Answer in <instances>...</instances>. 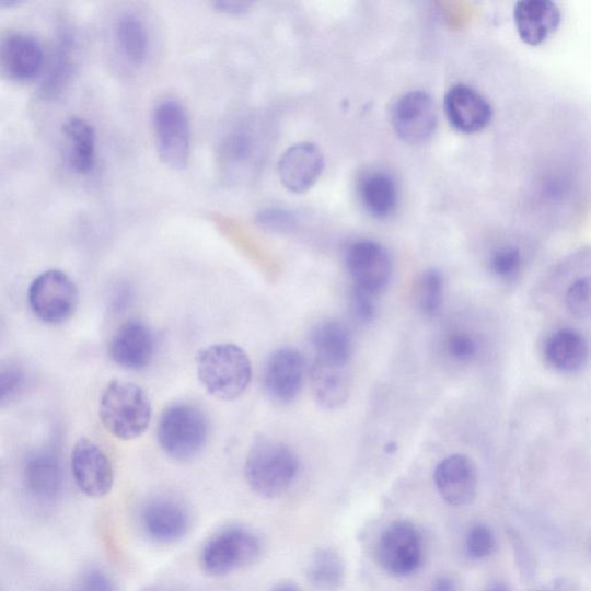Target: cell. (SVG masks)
Here are the masks:
<instances>
[{
    "label": "cell",
    "instance_id": "6da1fadb",
    "mask_svg": "<svg viewBox=\"0 0 591 591\" xmlns=\"http://www.w3.org/2000/svg\"><path fill=\"white\" fill-rule=\"evenodd\" d=\"M300 473L299 456L287 443L269 438L253 442L244 466L248 487L265 498L287 493Z\"/></svg>",
    "mask_w": 591,
    "mask_h": 591
},
{
    "label": "cell",
    "instance_id": "7a4b0ae2",
    "mask_svg": "<svg viewBox=\"0 0 591 591\" xmlns=\"http://www.w3.org/2000/svg\"><path fill=\"white\" fill-rule=\"evenodd\" d=\"M197 373L210 395L232 401L242 396L248 387L252 366L247 354L240 346L219 344L198 354Z\"/></svg>",
    "mask_w": 591,
    "mask_h": 591
},
{
    "label": "cell",
    "instance_id": "3957f363",
    "mask_svg": "<svg viewBox=\"0 0 591 591\" xmlns=\"http://www.w3.org/2000/svg\"><path fill=\"white\" fill-rule=\"evenodd\" d=\"M100 417L105 429L121 440H132L151 425L150 397L138 385L114 380L100 401Z\"/></svg>",
    "mask_w": 591,
    "mask_h": 591
},
{
    "label": "cell",
    "instance_id": "277c9868",
    "mask_svg": "<svg viewBox=\"0 0 591 591\" xmlns=\"http://www.w3.org/2000/svg\"><path fill=\"white\" fill-rule=\"evenodd\" d=\"M208 432L204 412L186 403L167 406L160 416L157 430L161 450L178 462L195 459L206 447Z\"/></svg>",
    "mask_w": 591,
    "mask_h": 591
},
{
    "label": "cell",
    "instance_id": "5b68a950",
    "mask_svg": "<svg viewBox=\"0 0 591 591\" xmlns=\"http://www.w3.org/2000/svg\"><path fill=\"white\" fill-rule=\"evenodd\" d=\"M376 563L386 573L406 578L424 566L426 544L417 525L408 520L390 523L375 544Z\"/></svg>",
    "mask_w": 591,
    "mask_h": 591
},
{
    "label": "cell",
    "instance_id": "8992f818",
    "mask_svg": "<svg viewBox=\"0 0 591 591\" xmlns=\"http://www.w3.org/2000/svg\"><path fill=\"white\" fill-rule=\"evenodd\" d=\"M262 548L255 533L242 526H230L207 541L200 560L208 575L221 577L255 564Z\"/></svg>",
    "mask_w": 591,
    "mask_h": 591
},
{
    "label": "cell",
    "instance_id": "52a82bcc",
    "mask_svg": "<svg viewBox=\"0 0 591 591\" xmlns=\"http://www.w3.org/2000/svg\"><path fill=\"white\" fill-rule=\"evenodd\" d=\"M33 312L47 324L65 323L74 313L78 291L65 271L48 270L40 274L28 291Z\"/></svg>",
    "mask_w": 591,
    "mask_h": 591
},
{
    "label": "cell",
    "instance_id": "ba28073f",
    "mask_svg": "<svg viewBox=\"0 0 591 591\" xmlns=\"http://www.w3.org/2000/svg\"><path fill=\"white\" fill-rule=\"evenodd\" d=\"M346 263L352 289L374 298L387 289L393 276V262L382 244L369 240L352 243L347 251Z\"/></svg>",
    "mask_w": 591,
    "mask_h": 591
},
{
    "label": "cell",
    "instance_id": "9c48e42d",
    "mask_svg": "<svg viewBox=\"0 0 591 591\" xmlns=\"http://www.w3.org/2000/svg\"><path fill=\"white\" fill-rule=\"evenodd\" d=\"M392 125L397 137L409 144L429 141L438 126L432 96L425 91H412L401 96L393 105Z\"/></svg>",
    "mask_w": 591,
    "mask_h": 591
},
{
    "label": "cell",
    "instance_id": "30bf717a",
    "mask_svg": "<svg viewBox=\"0 0 591 591\" xmlns=\"http://www.w3.org/2000/svg\"><path fill=\"white\" fill-rule=\"evenodd\" d=\"M159 154L169 166L182 169L189 154V125L183 105L174 100L161 102L153 115Z\"/></svg>",
    "mask_w": 591,
    "mask_h": 591
},
{
    "label": "cell",
    "instance_id": "8fae6325",
    "mask_svg": "<svg viewBox=\"0 0 591 591\" xmlns=\"http://www.w3.org/2000/svg\"><path fill=\"white\" fill-rule=\"evenodd\" d=\"M71 467L78 488L86 496H107L114 485V468L107 454L89 439L80 440L73 449Z\"/></svg>",
    "mask_w": 591,
    "mask_h": 591
},
{
    "label": "cell",
    "instance_id": "7c38bea8",
    "mask_svg": "<svg viewBox=\"0 0 591 591\" xmlns=\"http://www.w3.org/2000/svg\"><path fill=\"white\" fill-rule=\"evenodd\" d=\"M305 374L306 362L303 354L294 348H282L268 358L264 371V386L271 399L288 405L299 396Z\"/></svg>",
    "mask_w": 591,
    "mask_h": 591
},
{
    "label": "cell",
    "instance_id": "4fadbf2b",
    "mask_svg": "<svg viewBox=\"0 0 591 591\" xmlns=\"http://www.w3.org/2000/svg\"><path fill=\"white\" fill-rule=\"evenodd\" d=\"M433 480L440 497L453 508H464L477 496L478 472L467 455L454 454L440 461Z\"/></svg>",
    "mask_w": 591,
    "mask_h": 591
},
{
    "label": "cell",
    "instance_id": "5bb4252c",
    "mask_svg": "<svg viewBox=\"0 0 591 591\" xmlns=\"http://www.w3.org/2000/svg\"><path fill=\"white\" fill-rule=\"evenodd\" d=\"M143 533L159 544H173L185 537L192 518L184 505L169 498L148 502L141 513Z\"/></svg>",
    "mask_w": 591,
    "mask_h": 591
},
{
    "label": "cell",
    "instance_id": "9a60e30c",
    "mask_svg": "<svg viewBox=\"0 0 591 591\" xmlns=\"http://www.w3.org/2000/svg\"><path fill=\"white\" fill-rule=\"evenodd\" d=\"M443 105L452 128L464 135L480 132L493 120L490 102L467 84L453 86L447 93Z\"/></svg>",
    "mask_w": 591,
    "mask_h": 591
},
{
    "label": "cell",
    "instance_id": "2e32d148",
    "mask_svg": "<svg viewBox=\"0 0 591 591\" xmlns=\"http://www.w3.org/2000/svg\"><path fill=\"white\" fill-rule=\"evenodd\" d=\"M325 166L321 148L301 142L288 148L279 161L278 172L283 186L293 194H304L318 181Z\"/></svg>",
    "mask_w": 591,
    "mask_h": 591
},
{
    "label": "cell",
    "instance_id": "e0dca14e",
    "mask_svg": "<svg viewBox=\"0 0 591 591\" xmlns=\"http://www.w3.org/2000/svg\"><path fill=\"white\" fill-rule=\"evenodd\" d=\"M45 67V53L26 34H11L0 40V71L21 82L36 79Z\"/></svg>",
    "mask_w": 591,
    "mask_h": 591
},
{
    "label": "cell",
    "instance_id": "ac0fdd59",
    "mask_svg": "<svg viewBox=\"0 0 591 591\" xmlns=\"http://www.w3.org/2000/svg\"><path fill=\"white\" fill-rule=\"evenodd\" d=\"M155 350L152 331L139 321L124 323L113 336L111 356L115 363L139 371L151 364Z\"/></svg>",
    "mask_w": 591,
    "mask_h": 591
},
{
    "label": "cell",
    "instance_id": "d6986e66",
    "mask_svg": "<svg viewBox=\"0 0 591 591\" xmlns=\"http://www.w3.org/2000/svg\"><path fill=\"white\" fill-rule=\"evenodd\" d=\"M310 383L316 404L327 410L340 409L348 403L352 391L350 367L314 358Z\"/></svg>",
    "mask_w": 591,
    "mask_h": 591
},
{
    "label": "cell",
    "instance_id": "ffe728a7",
    "mask_svg": "<svg viewBox=\"0 0 591 591\" xmlns=\"http://www.w3.org/2000/svg\"><path fill=\"white\" fill-rule=\"evenodd\" d=\"M514 23L525 45L540 46L559 27L561 12L552 0H522L514 7Z\"/></svg>",
    "mask_w": 591,
    "mask_h": 591
},
{
    "label": "cell",
    "instance_id": "44dd1931",
    "mask_svg": "<svg viewBox=\"0 0 591 591\" xmlns=\"http://www.w3.org/2000/svg\"><path fill=\"white\" fill-rule=\"evenodd\" d=\"M24 477L30 495L39 501L58 498L65 483L61 462L53 451L33 454L26 462Z\"/></svg>",
    "mask_w": 591,
    "mask_h": 591
},
{
    "label": "cell",
    "instance_id": "7402d4cb",
    "mask_svg": "<svg viewBox=\"0 0 591 591\" xmlns=\"http://www.w3.org/2000/svg\"><path fill=\"white\" fill-rule=\"evenodd\" d=\"M588 344L573 328L554 332L545 343L544 356L548 366L563 373L581 371L588 362Z\"/></svg>",
    "mask_w": 591,
    "mask_h": 591
},
{
    "label": "cell",
    "instance_id": "603a6c76",
    "mask_svg": "<svg viewBox=\"0 0 591 591\" xmlns=\"http://www.w3.org/2000/svg\"><path fill=\"white\" fill-rule=\"evenodd\" d=\"M311 344L318 360L349 364L352 355V337L346 325L326 321L311 333Z\"/></svg>",
    "mask_w": 591,
    "mask_h": 591
},
{
    "label": "cell",
    "instance_id": "cb8c5ba5",
    "mask_svg": "<svg viewBox=\"0 0 591 591\" xmlns=\"http://www.w3.org/2000/svg\"><path fill=\"white\" fill-rule=\"evenodd\" d=\"M362 204L367 212L378 220L390 218L398 204V189L392 176L384 172L367 175L360 186Z\"/></svg>",
    "mask_w": 591,
    "mask_h": 591
},
{
    "label": "cell",
    "instance_id": "d4e9b609",
    "mask_svg": "<svg viewBox=\"0 0 591 591\" xmlns=\"http://www.w3.org/2000/svg\"><path fill=\"white\" fill-rule=\"evenodd\" d=\"M305 576L315 589L336 591L345 582L346 565L343 557L333 548H318L306 564Z\"/></svg>",
    "mask_w": 591,
    "mask_h": 591
},
{
    "label": "cell",
    "instance_id": "484cf974",
    "mask_svg": "<svg viewBox=\"0 0 591 591\" xmlns=\"http://www.w3.org/2000/svg\"><path fill=\"white\" fill-rule=\"evenodd\" d=\"M70 142V160L80 174H89L95 161V132L83 119L72 118L65 126Z\"/></svg>",
    "mask_w": 591,
    "mask_h": 591
},
{
    "label": "cell",
    "instance_id": "4316f807",
    "mask_svg": "<svg viewBox=\"0 0 591 591\" xmlns=\"http://www.w3.org/2000/svg\"><path fill=\"white\" fill-rule=\"evenodd\" d=\"M117 37L126 58L134 65H141L148 50V35L141 21L134 15H125L119 21Z\"/></svg>",
    "mask_w": 591,
    "mask_h": 591
},
{
    "label": "cell",
    "instance_id": "83f0119b",
    "mask_svg": "<svg viewBox=\"0 0 591 591\" xmlns=\"http://www.w3.org/2000/svg\"><path fill=\"white\" fill-rule=\"evenodd\" d=\"M72 42L68 34L61 36L54 65L44 84L40 94L46 99L58 95L66 88L72 73Z\"/></svg>",
    "mask_w": 591,
    "mask_h": 591
},
{
    "label": "cell",
    "instance_id": "f1b7e54d",
    "mask_svg": "<svg viewBox=\"0 0 591 591\" xmlns=\"http://www.w3.org/2000/svg\"><path fill=\"white\" fill-rule=\"evenodd\" d=\"M443 279L441 273L434 268L421 276L418 285V305L427 316H436L443 304Z\"/></svg>",
    "mask_w": 591,
    "mask_h": 591
},
{
    "label": "cell",
    "instance_id": "f546056e",
    "mask_svg": "<svg viewBox=\"0 0 591 591\" xmlns=\"http://www.w3.org/2000/svg\"><path fill=\"white\" fill-rule=\"evenodd\" d=\"M497 546L498 542L493 528L484 523L473 525L464 541L466 554L474 560L490 558L496 553Z\"/></svg>",
    "mask_w": 591,
    "mask_h": 591
},
{
    "label": "cell",
    "instance_id": "4dcf8cb0",
    "mask_svg": "<svg viewBox=\"0 0 591 591\" xmlns=\"http://www.w3.org/2000/svg\"><path fill=\"white\" fill-rule=\"evenodd\" d=\"M523 264L522 253L514 245L501 246L493 253L490 269L496 278L513 281L519 276Z\"/></svg>",
    "mask_w": 591,
    "mask_h": 591
},
{
    "label": "cell",
    "instance_id": "1f68e13d",
    "mask_svg": "<svg viewBox=\"0 0 591 591\" xmlns=\"http://www.w3.org/2000/svg\"><path fill=\"white\" fill-rule=\"evenodd\" d=\"M447 351L454 361L470 363L478 354V344L467 332H453L447 339Z\"/></svg>",
    "mask_w": 591,
    "mask_h": 591
},
{
    "label": "cell",
    "instance_id": "d6a6232c",
    "mask_svg": "<svg viewBox=\"0 0 591 591\" xmlns=\"http://www.w3.org/2000/svg\"><path fill=\"white\" fill-rule=\"evenodd\" d=\"M566 304L569 312L578 320L590 316V280L581 278L569 286L566 293Z\"/></svg>",
    "mask_w": 591,
    "mask_h": 591
},
{
    "label": "cell",
    "instance_id": "836d02e7",
    "mask_svg": "<svg viewBox=\"0 0 591 591\" xmlns=\"http://www.w3.org/2000/svg\"><path fill=\"white\" fill-rule=\"evenodd\" d=\"M257 222L264 229L281 234L293 231L298 225V219L289 210L273 207L260 210Z\"/></svg>",
    "mask_w": 591,
    "mask_h": 591
},
{
    "label": "cell",
    "instance_id": "e575fe53",
    "mask_svg": "<svg viewBox=\"0 0 591 591\" xmlns=\"http://www.w3.org/2000/svg\"><path fill=\"white\" fill-rule=\"evenodd\" d=\"M25 382V372L16 364L0 366V403L15 394Z\"/></svg>",
    "mask_w": 591,
    "mask_h": 591
},
{
    "label": "cell",
    "instance_id": "d590c367",
    "mask_svg": "<svg viewBox=\"0 0 591 591\" xmlns=\"http://www.w3.org/2000/svg\"><path fill=\"white\" fill-rule=\"evenodd\" d=\"M511 538L515 561L521 576L525 580L533 579L536 573V561L531 548L526 546L525 542L517 533H512Z\"/></svg>",
    "mask_w": 591,
    "mask_h": 591
},
{
    "label": "cell",
    "instance_id": "8d00e7d4",
    "mask_svg": "<svg viewBox=\"0 0 591 591\" xmlns=\"http://www.w3.org/2000/svg\"><path fill=\"white\" fill-rule=\"evenodd\" d=\"M252 140L245 134H234L227 138L222 152L231 162H242L252 154Z\"/></svg>",
    "mask_w": 591,
    "mask_h": 591
},
{
    "label": "cell",
    "instance_id": "74e56055",
    "mask_svg": "<svg viewBox=\"0 0 591 591\" xmlns=\"http://www.w3.org/2000/svg\"><path fill=\"white\" fill-rule=\"evenodd\" d=\"M73 591H117V588L107 573L92 569L78 580Z\"/></svg>",
    "mask_w": 591,
    "mask_h": 591
},
{
    "label": "cell",
    "instance_id": "f35d334b",
    "mask_svg": "<svg viewBox=\"0 0 591 591\" xmlns=\"http://www.w3.org/2000/svg\"><path fill=\"white\" fill-rule=\"evenodd\" d=\"M375 299L374 296L352 289L351 303L357 320L363 323L374 320L376 314Z\"/></svg>",
    "mask_w": 591,
    "mask_h": 591
},
{
    "label": "cell",
    "instance_id": "ab89813d",
    "mask_svg": "<svg viewBox=\"0 0 591 591\" xmlns=\"http://www.w3.org/2000/svg\"><path fill=\"white\" fill-rule=\"evenodd\" d=\"M251 7V3L247 2H235V0H230V2H219L216 4V8L224 13L240 14L247 11Z\"/></svg>",
    "mask_w": 591,
    "mask_h": 591
},
{
    "label": "cell",
    "instance_id": "60d3db41",
    "mask_svg": "<svg viewBox=\"0 0 591 591\" xmlns=\"http://www.w3.org/2000/svg\"><path fill=\"white\" fill-rule=\"evenodd\" d=\"M131 300V292L129 288L119 287L114 296L113 304L116 310L126 308Z\"/></svg>",
    "mask_w": 591,
    "mask_h": 591
},
{
    "label": "cell",
    "instance_id": "b9f144b4",
    "mask_svg": "<svg viewBox=\"0 0 591 591\" xmlns=\"http://www.w3.org/2000/svg\"><path fill=\"white\" fill-rule=\"evenodd\" d=\"M431 591H456V586L452 578L442 576L433 582Z\"/></svg>",
    "mask_w": 591,
    "mask_h": 591
},
{
    "label": "cell",
    "instance_id": "7bdbcfd3",
    "mask_svg": "<svg viewBox=\"0 0 591 591\" xmlns=\"http://www.w3.org/2000/svg\"><path fill=\"white\" fill-rule=\"evenodd\" d=\"M270 591H302L298 586L291 582H281L273 587Z\"/></svg>",
    "mask_w": 591,
    "mask_h": 591
},
{
    "label": "cell",
    "instance_id": "ee69618b",
    "mask_svg": "<svg viewBox=\"0 0 591 591\" xmlns=\"http://www.w3.org/2000/svg\"><path fill=\"white\" fill-rule=\"evenodd\" d=\"M483 591H511L505 583H495Z\"/></svg>",
    "mask_w": 591,
    "mask_h": 591
},
{
    "label": "cell",
    "instance_id": "f6af8a7d",
    "mask_svg": "<svg viewBox=\"0 0 591 591\" xmlns=\"http://www.w3.org/2000/svg\"><path fill=\"white\" fill-rule=\"evenodd\" d=\"M147 591H148V590H147ZM150 591H155V590L152 589V590H150Z\"/></svg>",
    "mask_w": 591,
    "mask_h": 591
}]
</instances>
